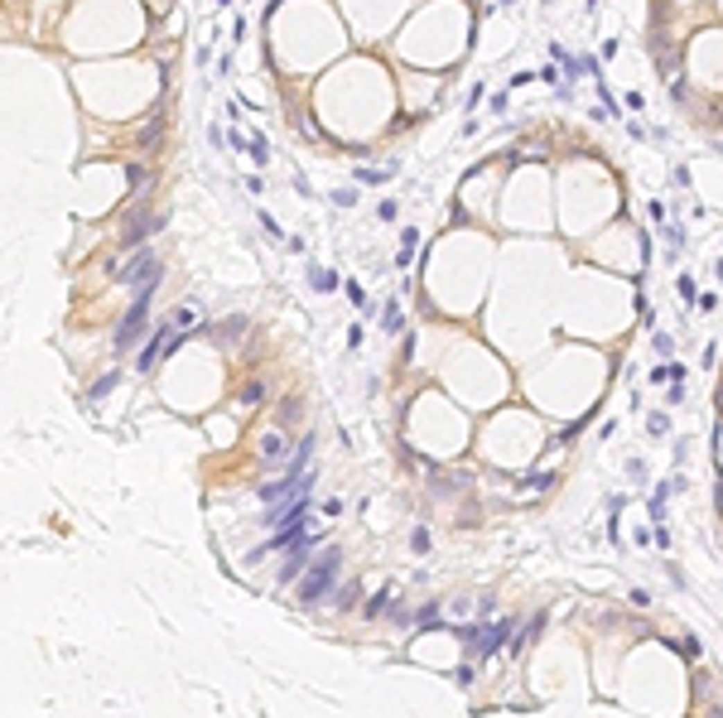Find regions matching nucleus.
Segmentation results:
<instances>
[{
    "label": "nucleus",
    "mask_w": 723,
    "mask_h": 718,
    "mask_svg": "<svg viewBox=\"0 0 723 718\" xmlns=\"http://www.w3.org/2000/svg\"><path fill=\"white\" fill-rule=\"evenodd\" d=\"M150 304H155V285H135L130 308L121 313V323H116V333H111V347H116V352H130V347L140 342V333H145V323H150Z\"/></svg>",
    "instance_id": "obj_1"
},
{
    "label": "nucleus",
    "mask_w": 723,
    "mask_h": 718,
    "mask_svg": "<svg viewBox=\"0 0 723 718\" xmlns=\"http://www.w3.org/2000/svg\"><path fill=\"white\" fill-rule=\"evenodd\" d=\"M338 569H342V554H338V550H323L318 559H309V569L299 574V603H304V608H313V603L328 598V588L338 584Z\"/></svg>",
    "instance_id": "obj_2"
},
{
    "label": "nucleus",
    "mask_w": 723,
    "mask_h": 718,
    "mask_svg": "<svg viewBox=\"0 0 723 718\" xmlns=\"http://www.w3.org/2000/svg\"><path fill=\"white\" fill-rule=\"evenodd\" d=\"M159 275H164V265L150 246H135V256L125 265H111V280H121V285H159Z\"/></svg>",
    "instance_id": "obj_3"
},
{
    "label": "nucleus",
    "mask_w": 723,
    "mask_h": 718,
    "mask_svg": "<svg viewBox=\"0 0 723 718\" xmlns=\"http://www.w3.org/2000/svg\"><path fill=\"white\" fill-rule=\"evenodd\" d=\"M290 434L280 429V424H270V429H261L256 434V463H261V473H285V463H290Z\"/></svg>",
    "instance_id": "obj_4"
},
{
    "label": "nucleus",
    "mask_w": 723,
    "mask_h": 718,
    "mask_svg": "<svg viewBox=\"0 0 723 718\" xmlns=\"http://www.w3.org/2000/svg\"><path fill=\"white\" fill-rule=\"evenodd\" d=\"M179 342H184V338H179L174 318H169V323H159V328H155V333L145 338V347L135 352V367H140V376H145V371H155V362H159V357H169V352H174Z\"/></svg>",
    "instance_id": "obj_5"
},
{
    "label": "nucleus",
    "mask_w": 723,
    "mask_h": 718,
    "mask_svg": "<svg viewBox=\"0 0 723 718\" xmlns=\"http://www.w3.org/2000/svg\"><path fill=\"white\" fill-rule=\"evenodd\" d=\"M159 227H164V217H155L150 207H140V203H135V207H130V212H125V227H121V241H125V246L135 251V246H145V241H150V236H155Z\"/></svg>",
    "instance_id": "obj_6"
},
{
    "label": "nucleus",
    "mask_w": 723,
    "mask_h": 718,
    "mask_svg": "<svg viewBox=\"0 0 723 718\" xmlns=\"http://www.w3.org/2000/svg\"><path fill=\"white\" fill-rule=\"evenodd\" d=\"M323 540V530H309L304 540H295L290 545V554H285V569H280V584H295L304 569H309V554H313V545Z\"/></svg>",
    "instance_id": "obj_7"
},
{
    "label": "nucleus",
    "mask_w": 723,
    "mask_h": 718,
    "mask_svg": "<svg viewBox=\"0 0 723 718\" xmlns=\"http://www.w3.org/2000/svg\"><path fill=\"white\" fill-rule=\"evenodd\" d=\"M512 627H516L512 617H502L497 627H482V631L473 636V651H478V656H492V651H502V641L512 636Z\"/></svg>",
    "instance_id": "obj_8"
},
{
    "label": "nucleus",
    "mask_w": 723,
    "mask_h": 718,
    "mask_svg": "<svg viewBox=\"0 0 723 718\" xmlns=\"http://www.w3.org/2000/svg\"><path fill=\"white\" fill-rule=\"evenodd\" d=\"M246 328H251V323H246L241 313H232L227 323H212V328H198V333H203V338H217V342H236V333H246Z\"/></svg>",
    "instance_id": "obj_9"
},
{
    "label": "nucleus",
    "mask_w": 723,
    "mask_h": 718,
    "mask_svg": "<svg viewBox=\"0 0 723 718\" xmlns=\"http://www.w3.org/2000/svg\"><path fill=\"white\" fill-rule=\"evenodd\" d=\"M309 458H313V434H304V439L290 448V463H285V473H309Z\"/></svg>",
    "instance_id": "obj_10"
},
{
    "label": "nucleus",
    "mask_w": 723,
    "mask_h": 718,
    "mask_svg": "<svg viewBox=\"0 0 723 718\" xmlns=\"http://www.w3.org/2000/svg\"><path fill=\"white\" fill-rule=\"evenodd\" d=\"M265 396H270V381L265 376H251L241 386V405H265Z\"/></svg>",
    "instance_id": "obj_11"
},
{
    "label": "nucleus",
    "mask_w": 723,
    "mask_h": 718,
    "mask_svg": "<svg viewBox=\"0 0 723 718\" xmlns=\"http://www.w3.org/2000/svg\"><path fill=\"white\" fill-rule=\"evenodd\" d=\"M125 179H130V198L150 193V184H155V174H150V169H140V164H130V169H125Z\"/></svg>",
    "instance_id": "obj_12"
},
{
    "label": "nucleus",
    "mask_w": 723,
    "mask_h": 718,
    "mask_svg": "<svg viewBox=\"0 0 723 718\" xmlns=\"http://www.w3.org/2000/svg\"><path fill=\"white\" fill-rule=\"evenodd\" d=\"M174 328H179V333H193V328H203V313H198V304L174 308Z\"/></svg>",
    "instance_id": "obj_13"
},
{
    "label": "nucleus",
    "mask_w": 723,
    "mask_h": 718,
    "mask_svg": "<svg viewBox=\"0 0 723 718\" xmlns=\"http://www.w3.org/2000/svg\"><path fill=\"white\" fill-rule=\"evenodd\" d=\"M116 386H121V371H106L102 381H97V386H92V391H87V405H97V401H106V396H111V391H116Z\"/></svg>",
    "instance_id": "obj_14"
},
{
    "label": "nucleus",
    "mask_w": 723,
    "mask_h": 718,
    "mask_svg": "<svg viewBox=\"0 0 723 718\" xmlns=\"http://www.w3.org/2000/svg\"><path fill=\"white\" fill-rule=\"evenodd\" d=\"M159 130H164V116H159V106H155V111H150V125L140 130V145H145V150H155V140H159Z\"/></svg>",
    "instance_id": "obj_15"
},
{
    "label": "nucleus",
    "mask_w": 723,
    "mask_h": 718,
    "mask_svg": "<svg viewBox=\"0 0 723 718\" xmlns=\"http://www.w3.org/2000/svg\"><path fill=\"white\" fill-rule=\"evenodd\" d=\"M295 419H299V401H280V414H275V424H280V429H290Z\"/></svg>",
    "instance_id": "obj_16"
},
{
    "label": "nucleus",
    "mask_w": 723,
    "mask_h": 718,
    "mask_svg": "<svg viewBox=\"0 0 723 718\" xmlns=\"http://www.w3.org/2000/svg\"><path fill=\"white\" fill-rule=\"evenodd\" d=\"M352 603H357V584H347V588H338V593H333V608H338V613H347Z\"/></svg>",
    "instance_id": "obj_17"
},
{
    "label": "nucleus",
    "mask_w": 723,
    "mask_h": 718,
    "mask_svg": "<svg viewBox=\"0 0 723 718\" xmlns=\"http://www.w3.org/2000/svg\"><path fill=\"white\" fill-rule=\"evenodd\" d=\"M309 285H313V290H333V285H338V275H328V270H309Z\"/></svg>",
    "instance_id": "obj_18"
},
{
    "label": "nucleus",
    "mask_w": 723,
    "mask_h": 718,
    "mask_svg": "<svg viewBox=\"0 0 723 718\" xmlns=\"http://www.w3.org/2000/svg\"><path fill=\"white\" fill-rule=\"evenodd\" d=\"M386 603H391V588H381V593L367 603V617H381V613H386Z\"/></svg>",
    "instance_id": "obj_19"
},
{
    "label": "nucleus",
    "mask_w": 723,
    "mask_h": 718,
    "mask_svg": "<svg viewBox=\"0 0 723 718\" xmlns=\"http://www.w3.org/2000/svg\"><path fill=\"white\" fill-rule=\"evenodd\" d=\"M246 150H251V159H256V164H265V159H270V150H265V140H251Z\"/></svg>",
    "instance_id": "obj_20"
},
{
    "label": "nucleus",
    "mask_w": 723,
    "mask_h": 718,
    "mask_svg": "<svg viewBox=\"0 0 723 718\" xmlns=\"http://www.w3.org/2000/svg\"><path fill=\"white\" fill-rule=\"evenodd\" d=\"M347 299H352L357 308H367V295H362V285H357V280H347Z\"/></svg>",
    "instance_id": "obj_21"
},
{
    "label": "nucleus",
    "mask_w": 723,
    "mask_h": 718,
    "mask_svg": "<svg viewBox=\"0 0 723 718\" xmlns=\"http://www.w3.org/2000/svg\"><path fill=\"white\" fill-rule=\"evenodd\" d=\"M434 622H439V608H434V603H429V608H424V613L415 617V627H434Z\"/></svg>",
    "instance_id": "obj_22"
}]
</instances>
